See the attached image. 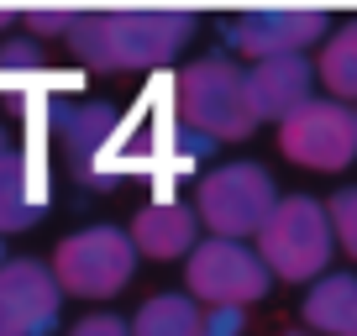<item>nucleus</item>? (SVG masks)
<instances>
[{"mask_svg":"<svg viewBox=\"0 0 357 336\" xmlns=\"http://www.w3.org/2000/svg\"><path fill=\"white\" fill-rule=\"evenodd\" d=\"M195 37V16L184 11H79L68 47L84 68H153L174 63Z\"/></svg>","mask_w":357,"mask_h":336,"instance_id":"f257e3e1","label":"nucleus"},{"mask_svg":"<svg viewBox=\"0 0 357 336\" xmlns=\"http://www.w3.org/2000/svg\"><path fill=\"white\" fill-rule=\"evenodd\" d=\"M174 105L178 126L195 137H211V142H247L263 126L252 111V95H247V74L226 53H211L184 68L174 84Z\"/></svg>","mask_w":357,"mask_h":336,"instance_id":"f03ea898","label":"nucleus"},{"mask_svg":"<svg viewBox=\"0 0 357 336\" xmlns=\"http://www.w3.org/2000/svg\"><path fill=\"white\" fill-rule=\"evenodd\" d=\"M331 252H336L331 215H326V205L310 200V194H284V200L273 205V215L263 221V231H257V258L284 284L326 279Z\"/></svg>","mask_w":357,"mask_h":336,"instance_id":"7ed1b4c3","label":"nucleus"},{"mask_svg":"<svg viewBox=\"0 0 357 336\" xmlns=\"http://www.w3.org/2000/svg\"><path fill=\"white\" fill-rule=\"evenodd\" d=\"M137 273V247L116 226H84V231L63 236L53 252V279L74 300H111L126 289Z\"/></svg>","mask_w":357,"mask_h":336,"instance_id":"20e7f679","label":"nucleus"},{"mask_svg":"<svg viewBox=\"0 0 357 336\" xmlns=\"http://www.w3.org/2000/svg\"><path fill=\"white\" fill-rule=\"evenodd\" d=\"M273 205H279V190H273V174L263 163H221L200 179L195 215L226 242H247L263 231Z\"/></svg>","mask_w":357,"mask_h":336,"instance_id":"39448f33","label":"nucleus"},{"mask_svg":"<svg viewBox=\"0 0 357 336\" xmlns=\"http://www.w3.org/2000/svg\"><path fill=\"white\" fill-rule=\"evenodd\" d=\"M184 279H190V294L200 310H247L268 294L273 273L263 268L247 242H226V236H211L190 252L184 263Z\"/></svg>","mask_w":357,"mask_h":336,"instance_id":"423d86ee","label":"nucleus"},{"mask_svg":"<svg viewBox=\"0 0 357 336\" xmlns=\"http://www.w3.org/2000/svg\"><path fill=\"white\" fill-rule=\"evenodd\" d=\"M279 153L310 174H342L357 158V116L342 100H310L279 126Z\"/></svg>","mask_w":357,"mask_h":336,"instance_id":"0eeeda50","label":"nucleus"},{"mask_svg":"<svg viewBox=\"0 0 357 336\" xmlns=\"http://www.w3.org/2000/svg\"><path fill=\"white\" fill-rule=\"evenodd\" d=\"M63 289L53 268L32 258H6L0 268V331L6 336H53Z\"/></svg>","mask_w":357,"mask_h":336,"instance_id":"6e6552de","label":"nucleus"},{"mask_svg":"<svg viewBox=\"0 0 357 336\" xmlns=\"http://www.w3.org/2000/svg\"><path fill=\"white\" fill-rule=\"evenodd\" d=\"M226 47L252 63H268V58H284V53H300V47H315L326 37V16L321 11H242L221 26Z\"/></svg>","mask_w":357,"mask_h":336,"instance_id":"1a4fd4ad","label":"nucleus"},{"mask_svg":"<svg viewBox=\"0 0 357 336\" xmlns=\"http://www.w3.org/2000/svg\"><path fill=\"white\" fill-rule=\"evenodd\" d=\"M247 95H252L257 121L284 126L294 111H305V105L315 100V63L305 53H284V58H268V63H252Z\"/></svg>","mask_w":357,"mask_h":336,"instance_id":"9d476101","label":"nucleus"},{"mask_svg":"<svg viewBox=\"0 0 357 336\" xmlns=\"http://www.w3.org/2000/svg\"><path fill=\"white\" fill-rule=\"evenodd\" d=\"M53 137H58V147H63V158L89 179L95 158H100L105 147H111V137H116V105H105V100H58L53 105Z\"/></svg>","mask_w":357,"mask_h":336,"instance_id":"9b49d317","label":"nucleus"},{"mask_svg":"<svg viewBox=\"0 0 357 336\" xmlns=\"http://www.w3.org/2000/svg\"><path fill=\"white\" fill-rule=\"evenodd\" d=\"M195 231H200V215L195 211H184V205H147L126 236H132L137 258L174 263V258H190L195 252Z\"/></svg>","mask_w":357,"mask_h":336,"instance_id":"f8f14e48","label":"nucleus"},{"mask_svg":"<svg viewBox=\"0 0 357 336\" xmlns=\"http://www.w3.org/2000/svg\"><path fill=\"white\" fill-rule=\"evenodd\" d=\"M305 326L321 336H357V279L352 273H326L300 305Z\"/></svg>","mask_w":357,"mask_h":336,"instance_id":"ddd939ff","label":"nucleus"},{"mask_svg":"<svg viewBox=\"0 0 357 336\" xmlns=\"http://www.w3.org/2000/svg\"><path fill=\"white\" fill-rule=\"evenodd\" d=\"M315 79L326 84V100H357V22H342L326 32V47L315 58Z\"/></svg>","mask_w":357,"mask_h":336,"instance_id":"4468645a","label":"nucleus"},{"mask_svg":"<svg viewBox=\"0 0 357 336\" xmlns=\"http://www.w3.org/2000/svg\"><path fill=\"white\" fill-rule=\"evenodd\" d=\"M32 221H37V194H32L26 158L22 153H0V236L26 231Z\"/></svg>","mask_w":357,"mask_h":336,"instance_id":"2eb2a0df","label":"nucleus"},{"mask_svg":"<svg viewBox=\"0 0 357 336\" xmlns=\"http://www.w3.org/2000/svg\"><path fill=\"white\" fill-rule=\"evenodd\" d=\"M205 310L184 294H153V300L137 310L132 336H200Z\"/></svg>","mask_w":357,"mask_h":336,"instance_id":"dca6fc26","label":"nucleus"},{"mask_svg":"<svg viewBox=\"0 0 357 336\" xmlns=\"http://www.w3.org/2000/svg\"><path fill=\"white\" fill-rule=\"evenodd\" d=\"M43 68H47V58H43L37 37L0 43V84H32V79H43Z\"/></svg>","mask_w":357,"mask_h":336,"instance_id":"f3484780","label":"nucleus"},{"mask_svg":"<svg viewBox=\"0 0 357 336\" xmlns=\"http://www.w3.org/2000/svg\"><path fill=\"white\" fill-rule=\"evenodd\" d=\"M326 215H331V236H336V247H342L347 258H357V184L336 190V194H331V205H326Z\"/></svg>","mask_w":357,"mask_h":336,"instance_id":"a211bd4d","label":"nucleus"},{"mask_svg":"<svg viewBox=\"0 0 357 336\" xmlns=\"http://www.w3.org/2000/svg\"><path fill=\"white\" fill-rule=\"evenodd\" d=\"M79 22V11H32L26 16V26H32L37 37H68Z\"/></svg>","mask_w":357,"mask_h":336,"instance_id":"6ab92c4d","label":"nucleus"},{"mask_svg":"<svg viewBox=\"0 0 357 336\" xmlns=\"http://www.w3.org/2000/svg\"><path fill=\"white\" fill-rule=\"evenodd\" d=\"M247 331V315L242 310H205L200 336H242Z\"/></svg>","mask_w":357,"mask_h":336,"instance_id":"aec40b11","label":"nucleus"},{"mask_svg":"<svg viewBox=\"0 0 357 336\" xmlns=\"http://www.w3.org/2000/svg\"><path fill=\"white\" fill-rule=\"evenodd\" d=\"M68 336H132V326H126L121 315H84Z\"/></svg>","mask_w":357,"mask_h":336,"instance_id":"412c9836","label":"nucleus"},{"mask_svg":"<svg viewBox=\"0 0 357 336\" xmlns=\"http://www.w3.org/2000/svg\"><path fill=\"white\" fill-rule=\"evenodd\" d=\"M11 26H16V16H11V11H0V32H11Z\"/></svg>","mask_w":357,"mask_h":336,"instance_id":"4be33fe9","label":"nucleus"},{"mask_svg":"<svg viewBox=\"0 0 357 336\" xmlns=\"http://www.w3.org/2000/svg\"><path fill=\"white\" fill-rule=\"evenodd\" d=\"M0 153H11V142H6V132H0Z\"/></svg>","mask_w":357,"mask_h":336,"instance_id":"5701e85b","label":"nucleus"},{"mask_svg":"<svg viewBox=\"0 0 357 336\" xmlns=\"http://www.w3.org/2000/svg\"><path fill=\"white\" fill-rule=\"evenodd\" d=\"M0 268H6V247H0Z\"/></svg>","mask_w":357,"mask_h":336,"instance_id":"b1692460","label":"nucleus"},{"mask_svg":"<svg viewBox=\"0 0 357 336\" xmlns=\"http://www.w3.org/2000/svg\"><path fill=\"white\" fill-rule=\"evenodd\" d=\"M294 336H305V331H294Z\"/></svg>","mask_w":357,"mask_h":336,"instance_id":"393cba45","label":"nucleus"},{"mask_svg":"<svg viewBox=\"0 0 357 336\" xmlns=\"http://www.w3.org/2000/svg\"><path fill=\"white\" fill-rule=\"evenodd\" d=\"M0 336H6V331H0Z\"/></svg>","mask_w":357,"mask_h":336,"instance_id":"a878e982","label":"nucleus"},{"mask_svg":"<svg viewBox=\"0 0 357 336\" xmlns=\"http://www.w3.org/2000/svg\"><path fill=\"white\" fill-rule=\"evenodd\" d=\"M352 116H357V111H352Z\"/></svg>","mask_w":357,"mask_h":336,"instance_id":"bb28decb","label":"nucleus"}]
</instances>
